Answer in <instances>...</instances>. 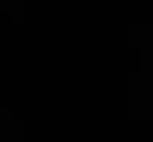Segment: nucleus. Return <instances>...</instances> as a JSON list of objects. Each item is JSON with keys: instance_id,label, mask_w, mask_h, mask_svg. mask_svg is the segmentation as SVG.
<instances>
[]
</instances>
